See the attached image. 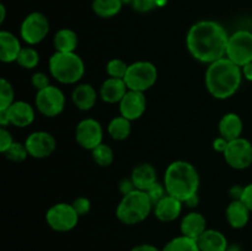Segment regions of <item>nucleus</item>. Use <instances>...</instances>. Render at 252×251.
I'll return each mask as SVG.
<instances>
[{
    "instance_id": "f257e3e1",
    "label": "nucleus",
    "mask_w": 252,
    "mask_h": 251,
    "mask_svg": "<svg viewBox=\"0 0 252 251\" xmlns=\"http://www.w3.org/2000/svg\"><path fill=\"white\" fill-rule=\"evenodd\" d=\"M229 34L223 25L202 20L189 27L186 46L189 54L201 63L211 64L226 56Z\"/></svg>"
},
{
    "instance_id": "f03ea898",
    "label": "nucleus",
    "mask_w": 252,
    "mask_h": 251,
    "mask_svg": "<svg viewBox=\"0 0 252 251\" xmlns=\"http://www.w3.org/2000/svg\"><path fill=\"white\" fill-rule=\"evenodd\" d=\"M241 66L224 57L208 64L206 70V88L217 100H226L240 89L243 83Z\"/></svg>"
},
{
    "instance_id": "7ed1b4c3",
    "label": "nucleus",
    "mask_w": 252,
    "mask_h": 251,
    "mask_svg": "<svg viewBox=\"0 0 252 251\" xmlns=\"http://www.w3.org/2000/svg\"><path fill=\"white\" fill-rule=\"evenodd\" d=\"M164 185L167 194L185 203L194 194H198V171L189 161L185 160L172 161L165 170Z\"/></svg>"
},
{
    "instance_id": "20e7f679",
    "label": "nucleus",
    "mask_w": 252,
    "mask_h": 251,
    "mask_svg": "<svg viewBox=\"0 0 252 251\" xmlns=\"http://www.w3.org/2000/svg\"><path fill=\"white\" fill-rule=\"evenodd\" d=\"M152 201L145 191L134 189L125 194L116 209V217L126 225H134L144 221L153 212Z\"/></svg>"
},
{
    "instance_id": "39448f33",
    "label": "nucleus",
    "mask_w": 252,
    "mask_h": 251,
    "mask_svg": "<svg viewBox=\"0 0 252 251\" xmlns=\"http://www.w3.org/2000/svg\"><path fill=\"white\" fill-rule=\"evenodd\" d=\"M49 74L61 84H76L85 74V63L75 52H56L49 58Z\"/></svg>"
},
{
    "instance_id": "423d86ee",
    "label": "nucleus",
    "mask_w": 252,
    "mask_h": 251,
    "mask_svg": "<svg viewBox=\"0 0 252 251\" xmlns=\"http://www.w3.org/2000/svg\"><path fill=\"white\" fill-rule=\"evenodd\" d=\"M125 83L128 90L145 93L155 85L158 80V69L152 62L138 61L128 65L125 76Z\"/></svg>"
},
{
    "instance_id": "0eeeda50",
    "label": "nucleus",
    "mask_w": 252,
    "mask_h": 251,
    "mask_svg": "<svg viewBox=\"0 0 252 251\" xmlns=\"http://www.w3.org/2000/svg\"><path fill=\"white\" fill-rule=\"evenodd\" d=\"M79 214L74 209L73 204L59 202L53 204L46 213V221L51 229L59 233L70 231L78 225Z\"/></svg>"
},
{
    "instance_id": "6e6552de",
    "label": "nucleus",
    "mask_w": 252,
    "mask_h": 251,
    "mask_svg": "<svg viewBox=\"0 0 252 251\" xmlns=\"http://www.w3.org/2000/svg\"><path fill=\"white\" fill-rule=\"evenodd\" d=\"M226 58L239 66L252 62V32L248 30H239L229 36L226 47Z\"/></svg>"
},
{
    "instance_id": "1a4fd4ad",
    "label": "nucleus",
    "mask_w": 252,
    "mask_h": 251,
    "mask_svg": "<svg viewBox=\"0 0 252 251\" xmlns=\"http://www.w3.org/2000/svg\"><path fill=\"white\" fill-rule=\"evenodd\" d=\"M49 32V21L42 12L34 11L27 15L20 26L21 39L29 46L41 43Z\"/></svg>"
},
{
    "instance_id": "9d476101",
    "label": "nucleus",
    "mask_w": 252,
    "mask_h": 251,
    "mask_svg": "<svg viewBox=\"0 0 252 251\" xmlns=\"http://www.w3.org/2000/svg\"><path fill=\"white\" fill-rule=\"evenodd\" d=\"M34 105L41 115L46 117H57L65 107V95L58 86L49 85L37 91Z\"/></svg>"
},
{
    "instance_id": "9b49d317",
    "label": "nucleus",
    "mask_w": 252,
    "mask_h": 251,
    "mask_svg": "<svg viewBox=\"0 0 252 251\" xmlns=\"http://www.w3.org/2000/svg\"><path fill=\"white\" fill-rule=\"evenodd\" d=\"M223 155L226 164L233 169H248L252 164V143L243 137L230 140Z\"/></svg>"
},
{
    "instance_id": "f8f14e48",
    "label": "nucleus",
    "mask_w": 252,
    "mask_h": 251,
    "mask_svg": "<svg viewBox=\"0 0 252 251\" xmlns=\"http://www.w3.org/2000/svg\"><path fill=\"white\" fill-rule=\"evenodd\" d=\"M75 140L86 150L95 149L103 140V129L101 123L95 118H84L76 125Z\"/></svg>"
},
{
    "instance_id": "ddd939ff",
    "label": "nucleus",
    "mask_w": 252,
    "mask_h": 251,
    "mask_svg": "<svg viewBox=\"0 0 252 251\" xmlns=\"http://www.w3.org/2000/svg\"><path fill=\"white\" fill-rule=\"evenodd\" d=\"M30 157L34 159H46L51 157L56 150V138L46 130H36L32 132L25 140Z\"/></svg>"
},
{
    "instance_id": "4468645a",
    "label": "nucleus",
    "mask_w": 252,
    "mask_h": 251,
    "mask_svg": "<svg viewBox=\"0 0 252 251\" xmlns=\"http://www.w3.org/2000/svg\"><path fill=\"white\" fill-rule=\"evenodd\" d=\"M118 106L121 116L129 121H135L142 117L147 110V97L142 91L128 90Z\"/></svg>"
},
{
    "instance_id": "2eb2a0df",
    "label": "nucleus",
    "mask_w": 252,
    "mask_h": 251,
    "mask_svg": "<svg viewBox=\"0 0 252 251\" xmlns=\"http://www.w3.org/2000/svg\"><path fill=\"white\" fill-rule=\"evenodd\" d=\"M182 207H184V202L170 196V194H166L164 198L154 204L153 212L160 221L170 223V221L176 220L181 216Z\"/></svg>"
},
{
    "instance_id": "dca6fc26",
    "label": "nucleus",
    "mask_w": 252,
    "mask_h": 251,
    "mask_svg": "<svg viewBox=\"0 0 252 251\" xmlns=\"http://www.w3.org/2000/svg\"><path fill=\"white\" fill-rule=\"evenodd\" d=\"M127 84L123 79L107 78L101 85L98 95L106 103H120L127 94Z\"/></svg>"
},
{
    "instance_id": "f3484780",
    "label": "nucleus",
    "mask_w": 252,
    "mask_h": 251,
    "mask_svg": "<svg viewBox=\"0 0 252 251\" xmlns=\"http://www.w3.org/2000/svg\"><path fill=\"white\" fill-rule=\"evenodd\" d=\"M6 110L10 117V125L15 127H29L34 121L33 107L26 101H15Z\"/></svg>"
},
{
    "instance_id": "a211bd4d",
    "label": "nucleus",
    "mask_w": 252,
    "mask_h": 251,
    "mask_svg": "<svg viewBox=\"0 0 252 251\" xmlns=\"http://www.w3.org/2000/svg\"><path fill=\"white\" fill-rule=\"evenodd\" d=\"M207 219L204 218L203 214L198 212H189L182 218L181 224H180V230L181 234L189 238L197 239L207 230Z\"/></svg>"
},
{
    "instance_id": "6ab92c4d",
    "label": "nucleus",
    "mask_w": 252,
    "mask_h": 251,
    "mask_svg": "<svg viewBox=\"0 0 252 251\" xmlns=\"http://www.w3.org/2000/svg\"><path fill=\"white\" fill-rule=\"evenodd\" d=\"M97 91L90 84H79L71 93V101L80 111H90L97 101Z\"/></svg>"
},
{
    "instance_id": "aec40b11",
    "label": "nucleus",
    "mask_w": 252,
    "mask_h": 251,
    "mask_svg": "<svg viewBox=\"0 0 252 251\" xmlns=\"http://www.w3.org/2000/svg\"><path fill=\"white\" fill-rule=\"evenodd\" d=\"M250 209L245 206L241 199H233L226 207V220L234 229H243L250 220Z\"/></svg>"
},
{
    "instance_id": "412c9836",
    "label": "nucleus",
    "mask_w": 252,
    "mask_h": 251,
    "mask_svg": "<svg viewBox=\"0 0 252 251\" xmlns=\"http://www.w3.org/2000/svg\"><path fill=\"white\" fill-rule=\"evenodd\" d=\"M244 129V123L238 113L228 112L220 118L218 125V130L220 137L226 140H234L241 137Z\"/></svg>"
},
{
    "instance_id": "4be33fe9",
    "label": "nucleus",
    "mask_w": 252,
    "mask_h": 251,
    "mask_svg": "<svg viewBox=\"0 0 252 251\" xmlns=\"http://www.w3.org/2000/svg\"><path fill=\"white\" fill-rule=\"evenodd\" d=\"M22 46L20 39L9 31L0 32V59L2 63H12L17 61Z\"/></svg>"
},
{
    "instance_id": "5701e85b",
    "label": "nucleus",
    "mask_w": 252,
    "mask_h": 251,
    "mask_svg": "<svg viewBox=\"0 0 252 251\" xmlns=\"http://www.w3.org/2000/svg\"><path fill=\"white\" fill-rule=\"evenodd\" d=\"M197 243L201 251H225L229 245L226 236L217 229H207Z\"/></svg>"
},
{
    "instance_id": "b1692460",
    "label": "nucleus",
    "mask_w": 252,
    "mask_h": 251,
    "mask_svg": "<svg viewBox=\"0 0 252 251\" xmlns=\"http://www.w3.org/2000/svg\"><path fill=\"white\" fill-rule=\"evenodd\" d=\"M133 184L135 188L140 191H147L150 186L158 182L157 171L154 166L150 164H140L133 169L132 175H130Z\"/></svg>"
},
{
    "instance_id": "393cba45",
    "label": "nucleus",
    "mask_w": 252,
    "mask_h": 251,
    "mask_svg": "<svg viewBox=\"0 0 252 251\" xmlns=\"http://www.w3.org/2000/svg\"><path fill=\"white\" fill-rule=\"evenodd\" d=\"M53 44L56 52H64V53L75 52L76 47L79 44L78 34H76L75 31L70 29L59 30L54 34Z\"/></svg>"
},
{
    "instance_id": "a878e982",
    "label": "nucleus",
    "mask_w": 252,
    "mask_h": 251,
    "mask_svg": "<svg viewBox=\"0 0 252 251\" xmlns=\"http://www.w3.org/2000/svg\"><path fill=\"white\" fill-rule=\"evenodd\" d=\"M107 130L112 139L125 140L129 137L130 132H132V121L120 115L110 121Z\"/></svg>"
},
{
    "instance_id": "bb28decb",
    "label": "nucleus",
    "mask_w": 252,
    "mask_h": 251,
    "mask_svg": "<svg viewBox=\"0 0 252 251\" xmlns=\"http://www.w3.org/2000/svg\"><path fill=\"white\" fill-rule=\"evenodd\" d=\"M123 0H94L93 10L97 16L102 19H110L116 16L122 10Z\"/></svg>"
},
{
    "instance_id": "cd10ccee",
    "label": "nucleus",
    "mask_w": 252,
    "mask_h": 251,
    "mask_svg": "<svg viewBox=\"0 0 252 251\" xmlns=\"http://www.w3.org/2000/svg\"><path fill=\"white\" fill-rule=\"evenodd\" d=\"M161 251H201L197 240L185 235H179L172 238L165 244Z\"/></svg>"
},
{
    "instance_id": "c85d7f7f",
    "label": "nucleus",
    "mask_w": 252,
    "mask_h": 251,
    "mask_svg": "<svg viewBox=\"0 0 252 251\" xmlns=\"http://www.w3.org/2000/svg\"><path fill=\"white\" fill-rule=\"evenodd\" d=\"M16 63L24 69H34L39 63V53L32 46L22 47Z\"/></svg>"
},
{
    "instance_id": "c756f323",
    "label": "nucleus",
    "mask_w": 252,
    "mask_h": 251,
    "mask_svg": "<svg viewBox=\"0 0 252 251\" xmlns=\"http://www.w3.org/2000/svg\"><path fill=\"white\" fill-rule=\"evenodd\" d=\"M93 159L98 166L107 167L113 162V150L105 143H101L100 145L91 150Z\"/></svg>"
},
{
    "instance_id": "7c9ffc66",
    "label": "nucleus",
    "mask_w": 252,
    "mask_h": 251,
    "mask_svg": "<svg viewBox=\"0 0 252 251\" xmlns=\"http://www.w3.org/2000/svg\"><path fill=\"white\" fill-rule=\"evenodd\" d=\"M15 102V91L11 83L5 78L0 80V110H6Z\"/></svg>"
},
{
    "instance_id": "2f4dec72",
    "label": "nucleus",
    "mask_w": 252,
    "mask_h": 251,
    "mask_svg": "<svg viewBox=\"0 0 252 251\" xmlns=\"http://www.w3.org/2000/svg\"><path fill=\"white\" fill-rule=\"evenodd\" d=\"M128 65L129 64H127L122 59L113 58L108 61L107 65H106V73H107L108 78L125 79L126 73L128 70Z\"/></svg>"
},
{
    "instance_id": "473e14b6",
    "label": "nucleus",
    "mask_w": 252,
    "mask_h": 251,
    "mask_svg": "<svg viewBox=\"0 0 252 251\" xmlns=\"http://www.w3.org/2000/svg\"><path fill=\"white\" fill-rule=\"evenodd\" d=\"M4 155L6 159L14 162H22L27 159V157H30L25 143L19 142H14V144L4 153Z\"/></svg>"
},
{
    "instance_id": "72a5a7b5",
    "label": "nucleus",
    "mask_w": 252,
    "mask_h": 251,
    "mask_svg": "<svg viewBox=\"0 0 252 251\" xmlns=\"http://www.w3.org/2000/svg\"><path fill=\"white\" fill-rule=\"evenodd\" d=\"M145 192H147V194L149 196L153 206L157 204L160 199L164 198V197L167 194L166 188H165V185L160 184V182H155V184L153 185V186H150Z\"/></svg>"
},
{
    "instance_id": "f704fd0d",
    "label": "nucleus",
    "mask_w": 252,
    "mask_h": 251,
    "mask_svg": "<svg viewBox=\"0 0 252 251\" xmlns=\"http://www.w3.org/2000/svg\"><path fill=\"white\" fill-rule=\"evenodd\" d=\"M130 5L138 12H148L158 7V0H130Z\"/></svg>"
},
{
    "instance_id": "c9c22d12",
    "label": "nucleus",
    "mask_w": 252,
    "mask_h": 251,
    "mask_svg": "<svg viewBox=\"0 0 252 251\" xmlns=\"http://www.w3.org/2000/svg\"><path fill=\"white\" fill-rule=\"evenodd\" d=\"M71 204H73L74 209L79 214V217L86 216L91 209V202L86 197H78V198L74 199V202Z\"/></svg>"
},
{
    "instance_id": "e433bc0d",
    "label": "nucleus",
    "mask_w": 252,
    "mask_h": 251,
    "mask_svg": "<svg viewBox=\"0 0 252 251\" xmlns=\"http://www.w3.org/2000/svg\"><path fill=\"white\" fill-rule=\"evenodd\" d=\"M31 84L37 91L42 90V89H46L47 86L51 85V84H49L48 75L44 73H42V71H37V73H34L33 75H32Z\"/></svg>"
},
{
    "instance_id": "4c0bfd02",
    "label": "nucleus",
    "mask_w": 252,
    "mask_h": 251,
    "mask_svg": "<svg viewBox=\"0 0 252 251\" xmlns=\"http://www.w3.org/2000/svg\"><path fill=\"white\" fill-rule=\"evenodd\" d=\"M14 138H12L11 133L6 129V127L0 128V152L2 154L14 144Z\"/></svg>"
},
{
    "instance_id": "58836bf2",
    "label": "nucleus",
    "mask_w": 252,
    "mask_h": 251,
    "mask_svg": "<svg viewBox=\"0 0 252 251\" xmlns=\"http://www.w3.org/2000/svg\"><path fill=\"white\" fill-rule=\"evenodd\" d=\"M240 199L245 203V206L250 209V212L252 213V184H249L248 186L244 187V191Z\"/></svg>"
},
{
    "instance_id": "ea45409f",
    "label": "nucleus",
    "mask_w": 252,
    "mask_h": 251,
    "mask_svg": "<svg viewBox=\"0 0 252 251\" xmlns=\"http://www.w3.org/2000/svg\"><path fill=\"white\" fill-rule=\"evenodd\" d=\"M228 144H229V140H226L225 138L219 135L218 138H216V139L213 140V149L216 150V152L224 154V152H225L226 148H228Z\"/></svg>"
},
{
    "instance_id": "a19ab883",
    "label": "nucleus",
    "mask_w": 252,
    "mask_h": 251,
    "mask_svg": "<svg viewBox=\"0 0 252 251\" xmlns=\"http://www.w3.org/2000/svg\"><path fill=\"white\" fill-rule=\"evenodd\" d=\"M118 188H120V191L122 192L123 196H125V194H127V193H129V192L134 191V189H137V188H135L134 184H133L132 179L122 180V181L120 182V185H118Z\"/></svg>"
},
{
    "instance_id": "79ce46f5",
    "label": "nucleus",
    "mask_w": 252,
    "mask_h": 251,
    "mask_svg": "<svg viewBox=\"0 0 252 251\" xmlns=\"http://www.w3.org/2000/svg\"><path fill=\"white\" fill-rule=\"evenodd\" d=\"M130 251H161V250L158 249L155 245H152V244H139V245H135L134 248L130 249Z\"/></svg>"
},
{
    "instance_id": "37998d69",
    "label": "nucleus",
    "mask_w": 252,
    "mask_h": 251,
    "mask_svg": "<svg viewBox=\"0 0 252 251\" xmlns=\"http://www.w3.org/2000/svg\"><path fill=\"white\" fill-rule=\"evenodd\" d=\"M241 71H243V76L246 80L252 81V62L251 63L245 64L244 66H241Z\"/></svg>"
},
{
    "instance_id": "c03bdc74",
    "label": "nucleus",
    "mask_w": 252,
    "mask_h": 251,
    "mask_svg": "<svg viewBox=\"0 0 252 251\" xmlns=\"http://www.w3.org/2000/svg\"><path fill=\"white\" fill-rule=\"evenodd\" d=\"M243 191H244V187H240V186H233L230 188V196L233 199H240L241 198V194H243Z\"/></svg>"
},
{
    "instance_id": "a18cd8bd",
    "label": "nucleus",
    "mask_w": 252,
    "mask_h": 251,
    "mask_svg": "<svg viewBox=\"0 0 252 251\" xmlns=\"http://www.w3.org/2000/svg\"><path fill=\"white\" fill-rule=\"evenodd\" d=\"M0 125L1 127H6L10 125V117L7 110H0Z\"/></svg>"
},
{
    "instance_id": "49530a36",
    "label": "nucleus",
    "mask_w": 252,
    "mask_h": 251,
    "mask_svg": "<svg viewBox=\"0 0 252 251\" xmlns=\"http://www.w3.org/2000/svg\"><path fill=\"white\" fill-rule=\"evenodd\" d=\"M199 199H198V194H194L193 197H191V198L187 199L186 202H185L184 204H186L187 207H189V208H194V207H197V204H198Z\"/></svg>"
},
{
    "instance_id": "de8ad7c7",
    "label": "nucleus",
    "mask_w": 252,
    "mask_h": 251,
    "mask_svg": "<svg viewBox=\"0 0 252 251\" xmlns=\"http://www.w3.org/2000/svg\"><path fill=\"white\" fill-rule=\"evenodd\" d=\"M225 251H243V249H241L240 245H238V244H229Z\"/></svg>"
},
{
    "instance_id": "09e8293b",
    "label": "nucleus",
    "mask_w": 252,
    "mask_h": 251,
    "mask_svg": "<svg viewBox=\"0 0 252 251\" xmlns=\"http://www.w3.org/2000/svg\"><path fill=\"white\" fill-rule=\"evenodd\" d=\"M5 16H6V10H5L4 4L0 5V24H2L5 20Z\"/></svg>"
},
{
    "instance_id": "8fccbe9b",
    "label": "nucleus",
    "mask_w": 252,
    "mask_h": 251,
    "mask_svg": "<svg viewBox=\"0 0 252 251\" xmlns=\"http://www.w3.org/2000/svg\"><path fill=\"white\" fill-rule=\"evenodd\" d=\"M123 1H125V2H127V1H130V0H123Z\"/></svg>"
}]
</instances>
